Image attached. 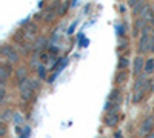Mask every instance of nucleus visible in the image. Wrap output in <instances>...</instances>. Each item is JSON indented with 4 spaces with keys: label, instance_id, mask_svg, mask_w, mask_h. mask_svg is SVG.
<instances>
[{
    "label": "nucleus",
    "instance_id": "f257e3e1",
    "mask_svg": "<svg viewBox=\"0 0 154 138\" xmlns=\"http://www.w3.org/2000/svg\"><path fill=\"white\" fill-rule=\"evenodd\" d=\"M2 57L5 58V63L8 65H17L20 61V52L11 45H3L2 46Z\"/></svg>",
    "mask_w": 154,
    "mask_h": 138
},
{
    "label": "nucleus",
    "instance_id": "f03ea898",
    "mask_svg": "<svg viewBox=\"0 0 154 138\" xmlns=\"http://www.w3.org/2000/svg\"><path fill=\"white\" fill-rule=\"evenodd\" d=\"M34 92H35V86L32 83V78H26L19 84V94L23 101H29L34 97Z\"/></svg>",
    "mask_w": 154,
    "mask_h": 138
},
{
    "label": "nucleus",
    "instance_id": "7ed1b4c3",
    "mask_svg": "<svg viewBox=\"0 0 154 138\" xmlns=\"http://www.w3.org/2000/svg\"><path fill=\"white\" fill-rule=\"evenodd\" d=\"M152 39H154L152 34H140V39H139V43H137V51H139V54L143 55V54L151 52Z\"/></svg>",
    "mask_w": 154,
    "mask_h": 138
},
{
    "label": "nucleus",
    "instance_id": "20e7f679",
    "mask_svg": "<svg viewBox=\"0 0 154 138\" xmlns=\"http://www.w3.org/2000/svg\"><path fill=\"white\" fill-rule=\"evenodd\" d=\"M151 132H154V117L152 115H149V117H145L143 120H142V123H140V126H139V137H145V135H148V134H151Z\"/></svg>",
    "mask_w": 154,
    "mask_h": 138
},
{
    "label": "nucleus",
    "instance_id": "39448f33",
    "mask_svg": "<svg viewBox=\"0 0 154 138\" xmlns=\"http://www.w3.org/2000/svg\"><path fill=\"white\" fill-rule=\"evenodd\" d=\"M145 63H146V60L142 54L134 57V60H133V75L134 77H137V75L145 72Z\"/></svg>",
    "mask_w": 154,
    "mask_h": 138
},
{
    "label": "nucleus",
    "instance_id": "423d86ee",
    "mask_svg": "<svg viewBox=\"0 0 154 138\" xmlns=\"http://www.w3.org/2000/svg\"><path fill=\"white\" fill-rule=\"evenodd\" d=\"M151 86H152V83H151V80H149L148 84H145L143 87H140V89L134 91V95H133V103H134V104L140 103V101H142V100L145 98L146 92H149V89H151Z\"/></svg>",
    "mask_w": 154,
    "mask_h": 138
},
{
    "label": "nucleus",
    "instance_id": "0eeeda50",
    "mask_svg": "<svg viewBox=\"0 0 154 138\" xmlns=\"http://www.w3.org/2000/svg\"><path fill=\"white\" fill-rule=\"evenodd\" d=\"M11 74H12V65L3 63L0 66V84H6L9 81Z\"/></svg>",
    "mask_w": 154,
    "mask_h": 138
},
{
    "label": "nucleus",
    "instance_id": "6e6552de",
    "mask_svg": "<svg viewBox=\"0 0 154 138\" xmlns=\"http://www.w3.org/2000/svg\"><path fill=\"white\" fill-rule=\"evenodd\" d=\"M140 19H143V20H146L149 25L154 22V9H152V6L149 5V3H146V6L143 8V11L140 12V16H139Z\"/></svg>",
    "mask_w": 154,
    "mask_h": 138
},
{
    "label": "nucleus",
    "instance_id": "1a4fd4ad",
    "mask_svg": "<svg viewBox=\"0 0 154 138\" xmlns=\"http://www.w3.org/2000/svg\"><path fill=\"white\" fill-rule=\"evenodd\" d=\"M14 78H16V81L20 84L22 81H25L26 78H29L28 77V68H25V66H19L17 69H16V72H14Z\"/></svg>",
    "mask_w": 154,
    "mask_h": 138
},
{
    "label": "nucleus",
    "instance_id": "9d476101",
    "mask_svg": "<svg viewBox=\"0 0 154 138\" xmlns=\"http://www.w3.org/2000/svg\"><path fill=\"white\" fill-rule=\"evenodd\" d=\"M149 83V75L148 74H140V75H137L136 77V80H134V91H137V89H140V87H143L145 84H148Z\"/></svg>",
    "mask_w": 154,
    "mask_h": 138
},
{
    "label": "nucleus",
    "instance_id": "9b49d317",
    "mask_svg": "<svg viewBox=\"0 0 154 138\" xmlns=\"http://www.w3.org/2000/svg\"><path fill=\"white\" fill-rule=\"evenodd\" d=\"M119 123V114H114V112H108L105 115V124L109 128H116Z\"/></svg>",
    "mask_w": 154,
    "mask_h": 138
},
{
    "label": "nucleus",
    "instance_id": "f8f14e48",
    "mask_svg": "<svg viewBox=\"0 0 154 138\" xmlns=\"http://www.w3.org/2000/svg\"><path fill=\"white\" fill-rule=\"evenodd\" d=\"M148 25V22L146 20H143V19H137L136 22H134V28H133V35L136 37L137 34H142V31H143V28Z\"/></svg>",
    "mask_w": 154,
    "mask_h": 138
},
{
    "label": "nucleus",
    "instance_id": "ddd939ff",
    "mask_svg": "<svg viewBox=\"0 0 154 138\" xmlns=\"http://www.w3.org/2000/svg\"><path fill=\"white\" fill-rule=\"evenodd\" d=\"M46 43H48L46 37H43V35H38L37 39H35V42H34V51H35V52H40V51H43V49L46 48Z\"/></svg>",
    "mask_w": 154,
    "mask_h": 138
},
{
    "label": "nucleus",
    "instance_id": "4468645a",
    "mask_svg": "<svg viewBox=\"0 0 154 138\" xmlns=\"http://www.w3.org/2000/svg\"><path fill=\"white\" fill-rule=\"evenodd\" d=\"M14 114H16V112L14 110H12V109H3L2 110V115H0V121H2V123H9L11 120H14Z\"/></svg>",
    "mask_w": 154,
    "mask_h": 138
},
{
    "label": "nucleus",
    "instance_id": "2eb2a0df",
    "mask_svg": "<svg viewBox=\"0 0 154 138\" xmlns=\"http://www.w3.org/2000/svg\"><path fill=\"white\" fill-rule=\"evenodd\" d=\"M126 80H128V72H126V71H117V74H116V77H114V83H116V86L125 84Z\"/></svg>",
    "mask_w": 154,
    "mask_h": 138
},
{
    "label": "nucleus",
    "instance_id": "dca6fc26",
    "mask_svg": "<svg viewBox=\"0 0 154 138\" xmlns=\"http://www.w3.org/2000/svg\"><path fill=\"white\" fill-rule=\"evenodd\" d=\"M146 6V0H137V2L131 6V11L134 16H140V12L143 11V8Z\"/></svg>",
    "mask_w": 154,
    "mask_h": 138
},
{
    "label": "nucleus",
    "instance_id": "f3484780",
    "mask_svg": "<svg viewBox=\"0 0 154 138\" xmlns=\"http://www.w3.org/2000/svg\"><path fill=\"white\" fill-rule=\"evenodd\" d=\"M119 101H120V89L119 87H114V89L111 91V94H109V97H108V103L117 104Z\"/></svg>",
    "mask_w": 154,
    "mask_h": 138
},
{
    "label": "nucleus",
    "instance_id": "a211bd4d",
    "mask_svg": "<svg viewBox=\"0 0 154 138\" xmlns=\"http://www.w3.org/2000/svg\"><path fill=\"white\" fill-rule=\"evenodd\" d=\"M128 68H130V58L125 57V55L119 57V61H117V69H119V71H126Z\"/></svg>",
    "mask_w": 154,
    "mask_h": 138
},
{
    "label": "nucleus",
    "instance_id": "6ab92c4d",
    "mask_svg": "<svg viewBox=\"0 0 154 138\" xmlns=\"http://www.w3.org/2000/svg\"><path fill=\"white\" fill-rule=\"evenodd\" d=\"M40 66L38 65V52H32L31 54V60H29V68L32 69V71H37V68Z\"/></svg>",
    "mask_w": 154,
    "mask_h": 138
},
{
    "label": "nucleus",
    "instance_id": "aec40b11",
    "mask_svg": "<svg viewBox=\"0 0 154 138\" xmlns=\"http://www.w3.org/2000/svg\"><path fill=\"white\" fill-rule=\"evenodd\" d=\"M154 72V58H148L145 63V74L151 75Z\"/></svg>",
    "mask_w": 154,
    "mask_h": 138
},
{
    "label": "nucleus",
    "instance_id": "412c9836",
    "mask_svg": "<svg viewBox=\"0 0 154 138\" xmlns=\"http://www.w3.org/2000/svg\"><path fill=\"white\" fill-rule=\"evenodd\" d=\"M54 16H56L54 8H51V9H48V11H45V12H43V20H45V22H53Z\"/></svg>",
    "mask_w": 154,
    "mask_h": 138
},
{
    "label": "nucleus",
    "instance_id": "4be33fe9",
    "mask_svg": "<svg viewBox=\"0 0 154 138\" xmlns=\"http://www.w3.org/2000/svg\"><path fill=\"white\" fill-rule=\"evenodd\" d=\"M37 31V28L34 26V25H29V26L25 29V37H26V39H31V37L34 35V32Z\"/></svg>",
    "mask_w": 154,
    "mask_h": 138
},
{
    "label": "nucleus",
    "instance_id": "5701e85b",
    "mask_svg": "<svg viewBox=\"0 0 154 138\" xmlns=\"http://www.w3.org/2000/svg\"><path fill=\"white\" fill-rule=\"evenodd\" d=\"M37 75H38V78H40V80H43L46 77V68L43 65H40L37 68Z\"/></svg>",
    "mask_w": 154,
    "mask_h": 138
},
{
    "label": "nucleus",
    "instance_id": "b1692460",
    "mask_svg": "<svg viewBox=\"0 0 154 138\" xmlns=\"http://www.w3.org/2000/svg\"><path fill=\"white\" fill-rule=\"evenodd\" d=\"M12 121H14L16 124H22V123L25 121V118H23V114H22V112H16V114H14V120H12Z\"/></svg>",
    "mask_w": 154,
    "mask_h": 138
},
{
    "label": "nucleus",
    "instance_id": "393cba45",
    "mask_svg": "<svg viewBox=\"0 0 154 138\" xmlns=\"http://www.w3.org/2000/svg\"><path fill=\"white\" fill-rule=\"evenodd\" d=\"M5 98H6V84H0V100H2V103H5Z\"/></svg>",
    "mask_w": 154,
    "mask_h": 138
},
{
    "label": "nucleus",
    "instance_id": "a878e982",
    "mask_svg": "<svg viewBox=\"0 0 154 138\" xmlns=\"http://www.w3.org/2000/svg\"><path fill=\"white\" fill-rule=\"evenodd\" d=\"M6 134H8L6 123H2V121H0V137H2V138H5V137H6Z\"/></svg>",
    "mask_w": 154,
    "mask_h": 138
},
{
    "label": "nucleus",
    "instance_id": "bb28decb",
    "mask_svg": "<svg viewBox=\"0 0 154 138\" xmlns=\"http://www.w3.org/2000/svg\"><path fill=\"white\" fill-rule=\"evenodd\" d=\"M68 6H69V3H68V2L63 3V6L60 5V9H57V16H63V14H65L66 9H68Z\"/></svg>",
    "mask_w": 154,
    "mask_h": 138
},
{
    "label": "nucleus",
    "instance_id": "cd10ccee",
    "mask_svg": "<svg viewBox=\"0 0 154 138\" xmlns=\"http://www.w3.org/2000/svg\"><path fill=\"white\" fill-rule=\"evenodd\" d=\"M143 138H154V132H151V134H148V135H145Z\"/></svg>",
    "mask_w": 154,
    "mask_h": 138
},
{
    "label": "nucleus",
    "instance_id": "c85d7f7f",
    "mask_svg": "<svg viewBox=\"0 0 154 138\" xmlns=\"http://www.w3.org/2000/svg\"><path fill=\"white\" fill-rule=\"evenodd\" d=\"M151 52H154V39H152V45H151Z\"/></svg>",
    "mask_w": 154,
    "mask_h": 138
},
{
    "label": "nucleus",
    "instance_id": "c756f323",
    "mask_svg": "<svg viewBox=\"0 0 154 138\" xmlns=\"http://www.w3.org/2000/svg\"><path fill=\"white\" fill-rule=\"evenodd\" d=\"M152 9H154V6H152Z\"/></svg>",
    "mask_w": 154,
    "mask_h": 138
}]
</instances>
